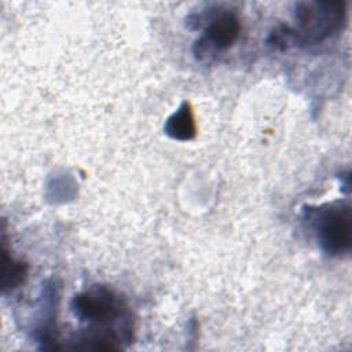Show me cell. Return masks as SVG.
<instances>
[{
	"label": "cell",
	"mask_w": 352,
	"mask_h": 352,
	"mask_svg": "<svg viewBox=\"0 0 352 352\" xmlns=\"http://www.w3.org/2000/svg\"><path fill=\"white\" fill-rule=\"evenodd\" d=\"M344 1H300L294 7L297 26L286 28L290 47L314 45L337 34L345 25Z\"/></svg>",
	"instance_id": "6da1fadb"
},
{
	"label": "cell",
	"mask_w": 352,
	"mask_h": 352,
	"mask_svg": "<svg viewBox=\"0 0 352 352\" xmlns=\"http://www.w3.org/2000/svg\"><path fill=\"white\" fill-rule=\"evenodd\" d=\"M70 309L80 320L95 327L116 329L114 323H131L124 300L107 286H92L73 297Z\"/></svg>",
	"instance_id": "7a4b0ae2"
},
{
	"label": "cell",
	"mask_w": 352,
	"mask_h": 352,
	"mask_svg": "<svg viewBox=\"0 0 352 352\" xmlns=\"http://www.w3.org/2000/svg\"><path fill=\"white\" fill-rule=\"evenodd\" d=\"M314 226L320 248L329 256H342L352 245V210L348 202H333L318 208Z\"/></svg>",
	"instance_id": "3957f363"
},
{
	"label": "cell",
	"mask_w": 352,
	"mask_h": 352,
	"mask_svg": "<svg viewBox=\"0 0 352 352\" xmlns=\"http://www.w3.org/2000/svg\"><path fill=\"white\" fill-rule=\"evenodd\" d=\"M241 32V22L235 12L223 11L216 14L194 44V55L198 60H210L220 52L228 50Z\"/></svg>",
	"instance_id": "277c9868"
},
{
	"label": "cell",
	"mask_w": 352,
	"mask_h": 352,
	"mask_svg": "<svg viewBox=\"0 0 352 352\" xmlns=\"http://www.w3.org/2000/svg\"><path fill=\"white\" fill-rule=\"evenodd\" d=\"M165 133L172 139L190 140L195 136V121L191 107L184 102L165 122Z\"/></svg>",
	"instance_id": "5b68a950"
},
{
	"label": "cell",
	"mask_w": 352,
	"mask_h": 352,
	"mask_svg": "<svg viewBox=\"0 0 352 352\" xmlns=\"http://www.w3.org/2000/svg\"><path fill=\"white\" fill-rule=\"evenodd\" d=\"M26 276V265L18 260H15L12 256L8 254L6 245L3 242V250H1V289L12 290L16 286H19Z\"/></svg>",
	"instance_id": "8992f818"
}]
</instances>
